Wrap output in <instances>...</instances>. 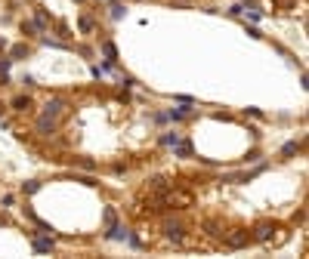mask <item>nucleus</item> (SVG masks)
<instances>
[{
    "instance_id": "nucleus-1",
    "label": "nucleus",
    "mask_w": 309,
    "mask_h": 259,
    "mask_svg": "<svg viewBox=\"0 0 309 259\" xmlns=\"http://www.w3.org/2000/svg\"><path fill=\"white\" fill-rule=\"evenodd\" d=\"M250 241H254V235H250V231H241V229H238V231H232V235L226 238V247H229V250H241V247H247Z\"/></svg>"
},
{
    "instance_id": "nucleus-2",
    "label": "nucleus",
    "mask_w": 309,
    "mask_h": 259,
    "mask_svg": "<svg viewBox=\"0 0 309 259\" xmlns=\"http://www.w3.org/2000/svg\"><path fill=\"white\" fill-rule=\"evenodd\" d=\"M31 108H34V99H31V96H16L13 99V111H19V114H28L31 111Z\"/></svg>"
},
{
    "instance_id": "nucleus-3",
    "label": "nucleus",
    "mask_w": 309,
    "mask_h": 259,
    "mask_svg": "<svg viewBox=\"0 0 309 259\" xmlns=\"http://www.w3.org/2000/svg\"><path fill=\"white\" fill-rule=\"evenodd\" d=\"M164 235H167V241H173V244H182V225L179 222H167Z\"/></svg>"
},
{
    "instance_id": "nucleus-4",
    "label": "nucleus",
    "mask_w": 309,
    "mask_h": 259,
    "mask_svg": "<svg viewBox=\"0 0 309 259\" xmlns=\"http://www.w3.org/2000/svg\"><path fill=\"white\" fill-rule=\"evenodd\" d=\"M102 53H105V68H114V62H118V49H114L112 40H102Z\"/></svg>"
},
{
    "instance_id": "nucleus-5",
    "label": "nucleus",
    "mask_w": 309,
    "mask_h": 259,
    "mask_svg": "<svg viewBox=\"0 0 309 259\" xmlns=\"http://www.w3.org/2000/svg\"><path fill=\"white\" fill-rule=\"evenodd\" d=\"M62 108H65V99H49V102L44 105V114L47 118H59Z\"/></svg>"
},
{
    "instance_id": "nucleus-6",
    "label": "nucleus",
    "mask_w": 309,
    "mask_h": 259,
    "mask_svg": "<svg viewBox=\"0 0 309 259\" xmlns=\"http://www.w3.org/2000/svg\"><path fill=\"white\" fill-rule=\"evenodd\" d=\"M105 238H108V241H124V238H127V229H124V225H121L118 219H114L112 225H108V231H105Z\"/></svg>"
},
{
    "instance_id": "nucleus-7",
    "label": "nucleus",
    "mask_w": 309,
    "mask_h": 259,
    "mask_svg": "<svg viewBox=\"0 0 309 259\" xmlns=\"http://www.w3.org/2000/svg\"><path fill=\"white\" fill-rule=\"evenodd\" d=\"M37 130L44 133V136H53V133H56V118H47V114H44V118L37 121Z\"/></svg>"
},
{
    "instance_id": "nucleus-8",
    "label": "nucleus",
    "mask_w": 309,
    "mask_h": 259,
    "mask_svg": "<svg viewBox=\"0 0 309 259\" xmlns=\"http://www.w3.org/2000/svg\"><path fill=\"white\" fill-rule=\"evenodd\" d=\"M31 247H34V253H53V241L49 238H34Z\"/></svg>"
},
{
    "instance_id": "nucleus-9",
    "label": "nucleus",
    "mask_w": 309,
    "mask_h": 259,
    "mask_svg": "<svg viewBox=\"0 0 309 259\" xmlns=\"http://www.w3.org/2000/svg\"><path fill=\"white\" fill-rule=\"evenodd\" d=\"M272 235H275V225H269V222L257 225V231H254V238H257V241H269Z\"/></svg>"
},
{
    "instance_id": "nucleus-10",
    "label": "nucleus",
    "mask_w": 309,
    "mask_h": 259,
    "mask_svg": "<svg viewBox=\"0 0 309 259\" xmlns=\"http://www.w3.org/2000/svg\"><path fill=\"white\" fill-rule=\"evenodd\" d=\"M108 15H112V19H114V22H121V19H124V15H127V6H124V3H121V0H114V3H112V6H108Z\"/></svg>"
},
{
    "instance_id": "nucleus-11",
    "label": "nucleus",
    "mask_w": 309,
    "mask_h": 259,
    "mask_svg": "<svg viewBox=\"0 0 309 259\" xmlns=\"http://www.w3.org/2000/svg\"><path fill=\"white\" fill-rule=\"evenodd\" d=\"M297 152H300V142H297V139H294V142H285V148H281V161H291Z\"/></svg>"
},
{
    "instance_id": "nucleus-12",
    "label": "nucleus",
    "mask_w": 309,
    "mask_h": 259,
    "mask_svg": "<svg viewBox=\"0 0 309 259\" xmlns=\"http://www.w3.org/2000/svg\"><path fill=\"white\" fill-rule=\"evenodd\" d=\"M49 22H53V19H49V15H47L44 10H37V13H34V25L40 28V34H44V31L49 28Z\"/></svg>"
},
{
    "instance_id": "nucleus-13",
    "label": "nucleus",
    "mask_w": 309,
    "mask_h": 259,
    "mask_svg": "<svg viewBox=\"0 0 309 259\" xmlns=\"http://www.w3.org/2000/svg\"><path fill=\"white\" fill-rule=\"evenodd\" d=\"M28 53H31V49L25 46V44H19V46L10 49V59H13V62H16V59H28Z\"/></svg>"
},
{
    "instance_id": "nucleus-14",
    "label": "nucleus",
    "mask_w": 309,
    "mask_h": 259,
    "mask_svg": "<svg viewBox=\"0 0 309 259\" xmlns=\"http://www.w3.org/2000/svg\"><path fill=\"white\" fill-rule=\"evenodd\" d=\"M22 34L25 37H40V28H37L34 22H22Z\"/></svg>"
},
{
    "instance_id": "nucleus-15",
    "label": "nucleus",
    "mask_w": 309,
    "mask_h": 259,
    "mask_svg": "<svg viewBox=\"0 0 309 259\" xmlns=\"http://www.w3.org/2000/svg\"><path fill=\"white\" fill-rule=\"evenodd\" d=\"M167 118H170V121H186V118H189V108H170V111H167Z\"/></svg>"
},
{
    "instance_id": "nucleus-16",
    "label": "nucleus",
    "mask_w": 309,
    "mask_h": 259,
    "mask_svg": "<svg viewBox=\"0 0 309 259\" xmlns=\"http://www.w3.org/2000/svg\"><path fill=\"white\" fill-rule=\"evenodd\" d=\"M10 68H13V59H10V56H0V77H6Z\"/></svg>"
},
{
    "instance_id": "nucleus-17",
    "label": "nucleus",
    "mask_w": 309,
    "mask_h": 259,
    "mask_svg": "<svg viewBox=\"0 0 309 259\" xmlns=\"http://www.w3.org/2000/svg\"><path fill=\"white\" fill-rule=\"evenodd\" d=\"M22 188H25V191H28V195H34V191L40 188V182H37V179H28V182H25V185H22Z\"/></svg>"
},
{
    "instance_id": "nucleus-18",
    "label": "nucleus",
    "mask_w": 309,
    "mask_h": 259,
    "mask_svg": "<svg viewBox=\"0 0 309 259\" xmlns=\"http://www.w3.org/2000/svg\"><path fill=\"white\" fill-rule=\"evenodd\" d=\"M161 142H164V145H177V142H179V133H167Z\"/></svg>"
},
{
    "instance_id": "nucleus-19",
    "label": "nucleus",
    "mask_w": 309,
    "mask_h": 259,
    "mask_svg": "<svg viewBox=\"0 0 309 259\" xmlns=\"http://www.w3.org/2000/svg\"><path fill=\"white\" fill-rule=\"evenodd\" d=\"M102 219H105V225H112L114 219H118V213H114V207H108V210H105V216H102Z\"/></svg>"
},
{
    "instance_id": "nucleus-20",
    "label": "nucleus",
    "mask_w": 309,
    "mask_h": 259,
    "mask_svg": "<svg viewBox=\"0 0 309 259\" xmlns=\"http://www.w3.org/2000/svg\"><path fill=\"white\" fill-rule=\"evenodd\" d=\"M78 25H81V31H83V34H90V31H93V22H90V19H81Z\"/></svg>"
},
{
    "instance_id": "nucleus-21",
    "label": "nucleus",
    "mask_w": 309,
    "mask_h": 259,
    "mask_svg": "<svg viewBox=\"0 0 309 259\" xmlns=\"http://www.w3.org/2000/svg\"><path fill=\"white\" fill-rule=\"evenodd\" d=\"M59 37H65V40H68V37H74V34H71V28H68V25H59Z\"/></svg>"
},
{
    "instance_id": "nucleus-22",
    "label": "nucleus",
    "mask_w": 309,
    "mask_h": 259,
    "mask_svg": "<svg viewBox=\"0 0 309 259\" xmlns=\"http://www.w3.org/2000/svg\"><path fill=\"white\" fill-rule=\"evenodd\" d=\"M229 13H232V15H244V6H241V3H235V6H232Z\"/></svg>"
},
{
    "instance_id": "nucleus-23",
    "label": "nucleus",
    "mask_w": 309,
    "mask_h": 259,
    "mask_svg": "<svg viewBox=\"0 0 309 259\" xmlns=\"http://www.w3.org/2000/svg\"><path fill=\"white\" fill-rule=\"evenodd\" d=\"M3 49H10V40H6V37H0V53H3Z\"/></svg>"
},
{
    "instance_id": "nucleus-24",
    "label": "nucleus",
    "mask_w": 309,
    "mask_h": 259,
    "mask_svg": "<svg viewBox=\"0 0 309 259\" xmlns=\"http://www.w3.org/2000/svg\"><path fill=\"white\" fill-rule=\"evenodd\" d=\"M78 3H83V0H78Z\"/></svg>"
}]
</instances>
